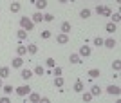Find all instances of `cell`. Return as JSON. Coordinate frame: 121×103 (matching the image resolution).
I'll return each instance as SVG.
<instances>
[{
	"instance_id": "8",
	"label": "cell",
	"mask_w": 121,
	"mask_h": 103,
	"mask_svg": "<svg viewBox=\"0 0 121 103\" xmlns=\"http://www.w3.org/2000/svg\"><path fill=\"white\" fill-rule=\"evenodd\" d=\"M56 42H58V43H61V45L69 43V34H65V33H60V34L56 36Z\"/></svg>"
},
{
	"instance_id": "27",
	"label": "cell",
	"mask_w": 121,
	"mask_h": 103,
	"mask_svg": "<svg viewBox=\"0 0 121 103\" xmlns=\"http://www.w3.org/2000/svg\"><path fill=\"white\" fill-rule=\"evenodd\" d=\"M43 22H54V15H52V13H45V15H43Z\"/></svg>"
},
{
	"instance_id": "13",
	"label": "cell",
	"mask_w": 121,
	"mask_h": 103,
	"mask_svg": "<svg viewBox=\"0 0 121 103\" xmlns=\"http://www.w3.org/2000/svg\"><path fill=\"white\" fill-rule=\"evenodd\" d=\"M35 5L38 11H43L47 7V0H35Z\"/></svg>"
},
{
	"instance_id": "7",
	"label": "cell",
	"mask_w": 121,
	"mask_h": 103,
	"mask_svg": "<svg viewBox=\"0 0 121 103\" xmlns=\"http://www.w3.org/2000/svg\"><path fill=\"white\" fill-rule=\"evenodd\" d=\"M116 45H117V42L114 40V38H103V47H107V49H114Z\"/></svg>"
},
{
	"instance_id": "16",
	"label": "cell",
	"mask_w": 121,
	"mask_h": 103,
	"mask_svg": "<svg viewBox=\"0 0 121 103\" xmlns=\"http://www.w3.org/2000/svg\"><path fill=\"white\" fill-rule=\"evenodd\" d=\"M9 74H11V69L9 67H0V78H2V80L9 78Z\"/></svg>"
},
{
	"instance_id": "10",
	"label": "cell",
	"mask_w": 121,
	"mask_h": 103,
	"mask_svg": "<svg viewBox=\"0 0 121 103\" xmlns=\"http://www.w3.org/2000/svg\"><path fill=\"white\" fill-rule=\"evenodd\" d=\"M27 98H29V101H31V103H38V101H40V94H38V92H33V90H31V92L27 94Z\"/></svg>"
},
{
	"instance_id": "32",
	"label": "cell",
	"mask_w": 121,
	"mask_h": 103,
	"mask_svg": "<svg viewBox=\"0 0 121 103\" xmlns=\"http://www.w3.org/2000/svg\"><path fill=\"white\" fill-rule=\"evenodd\" d=\"M61 72H63V69H61V67H56V65H54V71H52V74H54V76H61Z\"/></svg>"
},
{
	"instance_id": "15",
	"label": "cell",
	"mask_w": 121,
	"mask_h": 103,
	"mask_svg": "<svg viewBox=\"0 0 121 103\" xmlns=\"http://www.w3.org/2000/svg\"><path fill=\"white\" fill-rule=\"evenodd\" d=\"M105 31H107V33H110V34H112L114 31H117V24H114V22H108V24L105 26Z\"/></svg>"
},
{
	"instance_id": "23",
	"label": "cell",
	"mask_w": 121,
	"mask_h": 103,
	"mask_svg": "<svg viewBox=\"0 0 121 103\" xmlns=\"http://www.w3.org/2000/svg\"><path fill=\"white\" fill-rule=\"evenodd\" d=\"M33 74H36V76H43V74H45V69L42 67V65H36L35 71H33Z\"/></svg>"
},
{
	"instance_id": "34",
	"label": "cell",
	"mask_w": 121,
	"mask_h": 103,
	"mask_svg": "<svg viewBox=\"0 0 121 103\" xmlns=\"http://www.w3.org/2000/svg\"><path fill=\"white\" fill-rule=\"evenodd\" d=\"M42 38H43V40H49L51 38V31H42Z\"/></svg>"
},
{
	"instance_id": "36",
	"label": "cell",
	"mask_w": 121,
	"mask_h": 103,
	"mask_svg": "<svg viewBox=\"0 0 121 103\" xmlns=\"http://www.w3.org/2000/svg\"><path fill=\"white\" fill-rule=\"evenodd\" d=\"M103 15H105V16H110V15H112L110 7H105V11H103Z\"/></svg>"
},
{
	"instance_id": "17",
	"label": "cell",
	"mask_w": 121,
	"mask_h": 103,
	"mask_svg": "<svg viewBox=\"0 0 121 103\" xmlns=\"http://www.w3.org/2000/svg\"><path fill=\"white\" fill-rule=\"evenodd\" d=\"M101 92H103V89H101L99 85H92L91 87V94L92 96H101Z\"/></svg>"
},
{
	"instance_id": "11",
	"label": "cell",
	"mask_w": 121,
	"mask_h": 103,
	"mask_svg": "<svg viewBox=\"0 0 121 103\" xmlns=\"http://www.w3.org/2000/svg\"><path fill=\"white\" fill-rule=\"evenodd\" d=\"M20 76H22V80H29V78L33 76V71H31V69H24V67H22Z\"/></svg>"
},
{
	"instance_id": "39",
	"label": "cell",
	"mask_w": 121,
	"mask_h": 103,
	"mask_svg": "<svg viewBox=\"0 0 121 103\" xmlns=\"http://www.w3.org/2000/svg\"><path fill=\"white\" fill-rule=\"evenodd\" d=\"M58 2H60V4H67V2H69V0H58Z\"/></svg>"
},
{
	"instance_id": "26",
	"label": "cell",
	"mask_w": 121,
	"mask_h": 103,
	"mask_svg": "<svg viewBox=\"0 0 121 103\" xmlns=\"http://www.w3.org/2000/svg\"><path fill=\"white\" fill-rule=\"evenodd\" d=\"M92 98H94V96H92L91 92H83V94H81V99H83V101H85V103L92 101Z\"/></svg>"
},
{
	"instance_id": "5",
	"label": "cell",
	"mask_w": 121,
	"mask_h": 103,
	"mask_svg": "<svg viewBox=\"0 0 121 103\" xmlns=\"http://www.w3.org/2000/svg\"><path fill=\"white\" fill-rule=\"evenodd\" d=\"M31 22H33V24H40V22H43V13H42V11H35V13L31 15Z\"/></svg>"
},
{
	"instance_id": "3",
	"label": "cell",
	"mask_w": 121,
	"mask_h": 103,
	"mask_svg": "<svg viewBox=\"0 0 121 103\" xmlns=\"http://www.w3.org/2000/svg\"><path fill=\"white\" fill-rule=\"evenodd\" d=\"M81 58H87V56H91L92 54V49H91V45H87V43H83V45L80 47V52H78Z\"/></svg>"
},
{
	"instance_id": "2",
	"label": "cell",
	"mask_w": 121,
	"mask_h": 103,
	"mask_svg": "<svg viewBox=\"0 0 121 103\" xmlns=\"http://www.w3.org/2000/svg\"><path fill=\"white\" fill-rule=\"evenodd\" d=\"M15 92L18 94L20 98H25V96H27V94L31 92V87H29V85H25V83H24V85H20V87H16V89H15Z\"/></svg>"
},
{
	"instance_id": "28",
	"label": "cell",
	"mask_w": 121,
	"mask_h": 103,
	"mask_svg": "<svg viewBox=\"0 0 121 103\" xmlns=\"http://www.w3.org/2000/svg\"><path fill=\"white\" fill-rule=\"evenodd\" d=\"M16 36H18V40H25V38H27V31H25V29H20V31L16 33Z\"/></svg>"
},
{
	"instance_id": "40",
	"label": "cell",
	"mask_w": 121,
	"mask_h": 103,
	"mask_svg": "<svg viewBox=\"0 0 121 103\" xmlns=\"http://www.w3.org/2000/svg\"><path fill=\"white\" fill-rule=\"evenodd\" d=\"M2 85H4V82H2V78H0V89H2Z\"/></svg>"
},
{
	"instance_id": "19",
	"label": "cell",
	"mask_w": 121,
	"mask_h": 103,
	"mask_svg": "<svg viewBox=\"0 0 121 103\" xmlns=\"http://www.w3.org/2000/svg\"><path fill=\"white\" fill-rule=\"evenodd\" d=\"M91 13H92V11L89 9V7H83V9L80 11V18H83V20H87V18L91 16Z\"/></svg>"
},
{
	"instance_id": "4",
	"label": "cell",
	"mask_w": 121,
	"mask_h": 103,
	"mask_svg": "<svg viewBox=\"0 0 121 103\" xmlns=\"http://www.w3.org/2000/svg\"><path fill=\"white\" fill-rule=\"evenodd\" d=\"M11 67L13 69H22L24 67V58L22 56H15L13 60H11Z\"/></svg>"
},
{
	"instance_id": "30",
	"label": "cell",
	"mask_w": 121,
	"mask_h": 103,
	"mask_svg": "<svg viewBox=\"0 0 121 103\" xmlns=\"http://www.w3.org/2000/svg\"><path fill=\"white\" fill-rule=\"evenodd\" d=\"M112 69H114L116 72L121 69V62H119V60H114V62H112Z\"/></svg>"
},
{
	"instance_id": "9",
	"label": "cell",
	"mask_w": 121,
	"mask_h": 103,
	"mask_svg": "<svg viewBox=\"0 0 121 103\" xmlns=\"http://www.w3.org/2000/svg\"><path fill=\"white\" fill-rule=\"evenodd\" d=\"M71 29H72L71 22H61V26H60V31H61V33H65V34H69V33H71Z\"/></svg>"
},
{
	"instance_id": "18",
	"label": "cell",
	"mask_w": 121,
	"mask_h": 103,
	"mask_svg": "<svg viewBox=\"0 0 121 103\" xmlns=\"http://www.w3.org/2000/svg\"><path fill=\"white\" fill-rule=\"evenodd\" d=\"M83 90H85V85H83L81 80H78V82L74 83V92H83Z\"/></svg>"
},
{
	"instance_id": "14",
	"label": "cell",
	"mask_w": 121,
	"mask_h": 103,
	"mask_svg": "<svg viewBox=\"0 0 121 103\" xmlns=\"http://www.w3.org/2000/svg\"><path fill=\"white\" fill-rule=\"evenodd\" d=\"M20 9H22V4H20V2H11V5H9V11H11V13H18Z\"/></svg>"
},
{
	"instance_id": "38",
	"label": "cell",
	"mask_w": 121,
	"mask_h": 103,
	"mask_svg": "<svg viewBox=\"0 0 121 103\" xmlns=\"http://www.w3.org/2000/svg\"><path fill=\"white\" fill-rule=\"evenodd\" d=\"M40 101H42V103H49V98H47V96H43V98H42V96H40Z\"/></svg>"
},
{
	"instance_id": "31",
	"label": "cell",
	"mask_w": 121,
	"mask_h": 103,
	"mask_svg": "<svg viewBox=\"0 0 121 103\" xmlns=\"http://www.w3.org/2000/svg\"><path fill=\"white\" fill-rule=\"evenodd\" d=\"M94 45H98V47L103 45V38H101V36H96V38H94Z\"/></svg>"
},
{
	"instance_id": "29",
	"label": "cell",
	"mask_w": 121,
	"mask_h": 103,
	"mask_svg": "<svg viewBox=\"0 0 121 103\" xmlns=\"http://www.w3.org/2000/svg\"><path fill=\"white\" fill-rule=\"evenodd\" d=\"M2 90H4V92L9 96V94L13 92V85H2Z\"/></svg>"
},
{
	"instance_id": "6",
	"label": "cell",
	"mask_w": 121,
	"mask_h": 103,
	"mask_svg": "<svg viewBox=\"0 0 121 103\" xmlns=\"http://www.w3.org/2000/svg\"><path fill=\"white\" fill-rule=\"evenodd\" d=\"M105 90H107V94H110V96H119L121 94V89L117 87V85H108Z\"/></svg>"
},
{
	"instance_id": "12",
	"label": "cell",
	"mask_w": 121,
	"mask_h": 103,
	"mask_svg": "<svg viewBox=\"0 0 121 103\" xmlns=\"http://www.w3.org/2000/svg\"><path fill=\"white\" fill-rule=\"evenodd\" d=\"M69 62H71L72 65H78V63H81V56L74 52V54H71V56H69Z\"/></svg>"
},
{
	"instance_id": "1",
	"label": "cell",
	"mask_w": 121,
	"mask_h": 103,
	"mask_svg": "<svg viewBox=\"0 0 121 103\" xmlns=\"http://www.w3.org/2000/svg\"><path fill=\"white\" fill-rule=\"evenodd\" d=\"M20 27H22V29H25V31L29 33V31H33V29H35V24L31 22L29 16H22V18H20Z\"/></svg>"
},
{
	"instance_id": "33",
	"label": "cell",
	"mask_w": 121,
	"mask_h": 103,
	"mask_svg": "<svg viewBox=\"0 0 121 103\" xmlns=\"http://www.w3.org/2000/svg\"><path fill=\"white\" fill-rule=\"evenodd\" d=\"M103 11H105V5H99V4H98L96 5V13L101 16V15H103Z\"/></svg>"
},
{
	"instance_id": "22",
	"label": "cell",
	"mask_w": 121,
	"mask_h": 103,
	"mask_svg": "<svg viewBox=\"0 0 121 103\" xmlns=\"http://www.w3.org/2000/svg\"><path fill=\"white\" fill-rule=\"evenodd\" d=\"M16 54H18V56L27 54V45H18V47H16Z\"/></svg>"
},
{
	"instance_id": "25",
	"label": "cell",
	"mask_w": 121,
	"mask_h": 103,
	"mask_svg": "<svg viewBox=\"0 0 121 103\" xmlns=\"http://www.w3.org/2000/svg\"><path fill=\"white\" fill-rule=\"evenodd\" d=\"M110 18H112V22H114V24H119V20H121V15H119V11L112 13V15H110Z\"/></svg>"
},
{
	"instance_id": "37",
	"label": "cell",
	"mask_w": 121,
	"mask_h": 103,
	"mask_svg": "<svg viewBox=\"0 0 121 103\" xmlns=\"http://www.w3.org/2000/svg\"><path fill=\"white\" fill-rule=\"evenodd\" d=\"M0 103H9V98H7V94H5V96H2V98H0Z\"/></svg>"
},
{
	"instance_id": "20",
	"label": "cell",
	"mask_w": 121,
	"mask_h": 103,
	"mask_svg": "<svg viewBox=\"0 0 121 103\" xmlns=\"http://www.w3.org/2000/svg\"><path fill=\"white\" fill-rule=\"evenodd\" d=\"M27 52H29V54H36V52H38V45L31 42L29 45H27Z\"/></svg>"
},
{
	"instance_id": "24",
	"label": "cell",
	"mask_w": 121,
	"mask_h": 103,
	"mask_svg": "<svg viewBox=\"0 0 121 103\" xmlns=\"http://www.w3.org/2000/svg\"><path fill=\"white\" fill-rule=\"evenodd\" d=\"M89 76H91V78H99L101 71H99V69H91V71H89Z\"/></svg>"
},
{
	"instance_id": "41",
	"label": "cell",
	"mask_w": 121,
	"mask_h": 103,
	"mask_svg": "<svg viewBox=\"0 0 121 103\" xmlns=\"http://www.w3.org/2000/svg\"><path fill=\"white\" fill-rule=\"evenodd\" d=\"M0 13H2V9H0Z\"/></svg>"
},
{
	"instance_id": "35",
	"label": "cell",
	"mask_w": 121,
	"mask_h": 103,
	"mask_svg": "<svg viewBox=\"0 0 121 103\" xmlns=\"http://www.w3.org/2000/svg\"><path fill=\"white\" fill-rule=\"evenodd\" d=\"M56 62H54V58H47V67H54Z\"/></svg>"
},
{
	"instance_id": "21",
	"label": "cell",
	"mask_w": 121,
	"mask_h": 103,
	"mask_svg": "<svg viewBox=\"0 0 121 103\" xmlns=\"http://www.w3.org/2000/svg\"><path fill=\"white\" fill-rule=\"evenodd\" d=\"M63 83H65V82H63V78H61V76H54V87L56 89H61V87H63Z\"/></svg>"
}]
</instances>
